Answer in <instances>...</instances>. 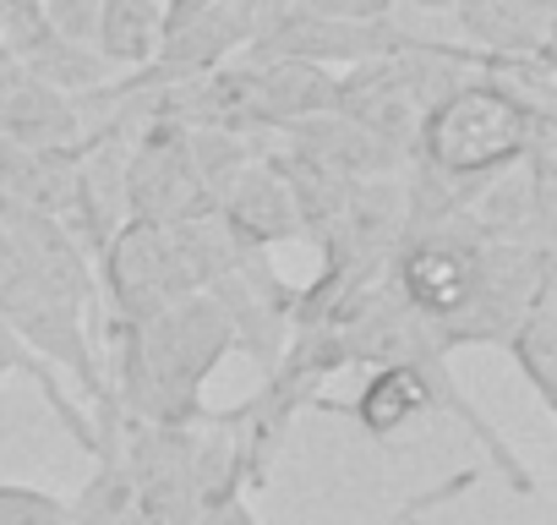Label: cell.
Returning a JSON list of instances; mask_svg holds the SVG:
<instances>
[{
  "instance_id": "4",
  "label": "cell",
  "mask_w": 557,
  "mask_h": 525,
  "mask_svg": "<svg viewBox=\"0 0 557 525\" xmlns=\"http://www.w3.org/2000/svg\"><path fill=\"white\" fill-rule=\"evenodd\" d=\"M94 280H99L104 329L148 323L153 313H164L181 296H191V280H186L181 257L170 246V230L164 224H143V219H121L110 230V241L94 257Z\"/></svg>"
},
{
  "instance_id": "1",
  "label": "cell",
  "mask_w": 557,
  "mask_h": 525,
  "mask_svg": "<svg viewBox=\"0 0 557 525\" xmlns=\"http://www.w3.org/2000/svg\"><path fill=\"white\" fill-rule=\"evenodd\" d=\"M110 373V405L121 422H153V427H197L202 422V389L235 351V334L224 313L191 291L175 307L153 313L132 329H104Z\"/></svg>"
},
{
  "instance_id": "9",
  "label": "cell",
  "mask_w": 557,
  "mask_h": 525,
  "mask_svg": "<svg viewBox=\"0 0 557 525\" xmlns=\"http://www.w3.org/2000/svg\"><path fill=\"white\" fill-rule=\"evenodd\" d=\"M0 230L12 235V246L23 252L28 269L88 323L99 318V280H94V252L72 235L66 219L55 213H39V208H23V203H7L0 197Z\"/></svg>"
},
{
  "instance_id": "13",
  "label": "cell",
  "mask_w": 557,
  "mask_h": 525,
  "mask_svg": "<svg viewBox=\"0 0 557 525\" xmlns=\"http://www.w3.org/2000/svg\"><path fill=\"white\" fill-rule=\"evenodd\" d=\"M350 416H356L372 438H394V432H405L410 422L432 416V389H426V378H421L416 367L383 362V367L367 373L361 394L350 400Z\"/></svg>"
},
{
  "instance_id": "15",
  "label": "cell",
  "mask_w": 557,
  "mask_h": 525,
  "mask_svg": "<svg viewBox=\"0 0 557 525\" xmlns=\"http://www.w3.org/2000/svg\"><path fill=\"white\" fill-rule=\"evenodd\" d=\"M503 351L513 356V367L530 383V394L557 416V285H546L524 307V318L513 323V334L503 340Z\"/></svg>"
},
{
  "instance_id": "20",
  "label": "cell",
  "mask_w": 557,
  "mask_h": 525,
  "mask_svg": "<svg viewBox=\"0 0 557 525\" xmlns=\"http://www.w3.org/2000/svg\"><path fill=\"white\" fill-rule=\"evenodd\" d=\"M410 7H421V12H454V0H410Z\"/></svg>"
},
{
  "instance_id": "3",
  "label": "cell",
  "mask_w": 557,
  "mask_h": 525,
  "mask_svg": "<svg viewBox=\"0 0 557 525\" xmlns=\"http://www.w3.org/2000/svg\"><path fill=\"white\" fill-rule=\"evenodd\" d=\"M0 318H7V329H12L45 367H66V373L83 383V394H88V405H94V422L115 416L110 389H104V362H99V351H94V340H88V323L28 269L7 230H0Z\"/></svg>"
},
{
  "instance_id": "10",
  "label": "cell",
  "mask_w": 557,
  "mask_h": 525,
  "mask_svg": "<svg viewBox=\"0 0 557 525\" xmlns=\"http://www.w3.org/2000/svg\"><path fill=\"white\" fill-rule=\"evenodd\" d=\"M208 208H213L246 246L273 252V246H285V241H301L296 197H290L285 175H278L262 154H251L246 164H235V170L213 186Z\"/></svg>"
},
{
  "instance_id": "17",
  "label": "cell",
  "mask_w": 557,
  "mask_h": 525,
  "mask_svg": "<svg viewBox=\"0 0 557 525\" xmlns=\"http://www.w3.org/2000/svg\"><path fill=\"white\" fill-rule=\"evenodd\" d=\"M45 7V23L61 45H83L94 50V34H99V0H39Z\"/></svg>"
},
{
  "instance_id": "18",
  "label": "cell",
  "mask_w": 557,
  "mask_h": 525,
  "mask_svg": "<svg viewBox=\"0 0 557 525\" xmlns=\"http://www.w3.org/2000/svg\"><path fill=\"white\" fill-rule=\"evenodd\" d=\"M12 373H28V378L39 383V394L55 389V373H50V367H45V362H39V356L7 329V318H0V378H12Z\"/></svg>"
},
{
  "instance_id": "6",
  "label": "cell",
  "mask_w": 557,
  "mask_h": 525,
  "mask_svg": "<svg viewBox=\"0 0 557 525\" xmlns=\"http://www.w3.org/2000/svg\"><path fill=\"white\" fill-rule=\"evenodd\" d=\"M121 192H126V219H143V224H175V219L197 213L208 197H202V175L191 164L186 126H175V121L143 126L126 143Z\"/></svg>"
},
{
  "instance_id": "14",
  "label": "cell",
  "mask_w": 557,
  "mask_h": 525,
  "mask_svg": "<svg viewBox=\"0 0 557 525\" xmlns=\"http://www.w3.org/2000/svg\"><path fill=\"white\" fill-rule=\"evenodd\" d=\"M159 34H164L159 0H99L94 50L104 56V66H110L115 77L148 72L153 56H159Z\"/></svg>"
},
{
  "instance_id": "7",
  "label": "cell",
  "mask_w": 557,
  "mask_h": 525,
  "mask_svg": "<svg viewBox=\"0 0 557 525\" xmlns=\"http://www.w3.org/2000/svg\"><path fill=\"white\" fill-rule=\"evenodd\" d=\"M296 291H301V285H290L285 274H278L262 246H251L235 269L219 274L202 296L224 313V323H230V334H235V351L257 356L262 373H268V367L278 362V351H285V340H290Z\"/></svg>"
},
{
  "instance_id": "5",
  "label": "cell",
  "mask_w": 557,
  "mask_h": 525,
  "mask_svg": "<svg viewBox=\"0 0 557 525\" xmlns=\"http://www.w3.org/2000/svg\"><path fill=\"white\" fill-rule=\"evenodd\" d=\"M557 285L552 280V246H513V241H486L475 246V285H470V302L437 323L432 334L448 345V351H465V345H497L513 334V323L524 318V307Z\"/></svg>"
},
{
  "instance_id": "19",
  "label": "cell",
  "mask_w": 557,
  "mask_h": 525,
  "mask_svg": "<svg viewBox=\"0 0 557 525\" xmlns=\"http://www.w3.org/2000/svg\"><path fill=\"white\" fill-rule=\"evenodd\" d=\"M399 0H307L296 12H323V17H339V23H388Z\"/></svg>"
},
{
  "instance_id": "12",
  "label": "cell",
  "mask_w": 557,
  "mask_h": 525,
  "mask_svg": "<svg viewBox=\"0 0 557 525\" xmlns=\"http://www.w3.org/2000/svg\"><path fill=\"white\" fill-rule=\"evenodd\" d=\"M454 17L470 50L486 56H546L552 50V0H454Z\"/></svg>"
},
{
  "instance_id": "16",
  "label": "cell",
  "mask_w": 557,
  "mask_h": 525,
  "mask_svg": "<svg viewBox=\"0 0 557 525\" xmlns=\"http://www.w3.org/2000/svg\"><path fill=\"white\" fill-rule=\"evenodd\" d=\"M0 525H72V503L34 481H0Z\"/></svg>"
},
{
  "instance_id": "8",
  "label": "cell",
  "mask_w": 557,
  "mask_h": 525,
  "mask_svg": "<svg viewBox=\"0 0 557 525\" xmlns=\"http://www.w3.org/2000/svg\"><path fill=\"white\" fill-rule=\"evenodd\" d=\"M470 285H475V246L459 241L454 230H421L388 262V291L432 329L470 302Z\"/></svg>"
},
{
  "instance_id": "11",
  "label": "cell",
  "mask_w": 557,
  "mask_h": 525,
  "mask_svg": "<svg viewBox=\"0 0 557 525\" xmlns=\"http://www.w3.org/2000/svg\"><path fill=\"white\" fill-rule=\"evenodd\" d=\"M0 143L34 148V154H77L83 148L77 99L12 72V83L0 88Z\"/></svg>"
},
{
  "instance_id": "2",
  "label": "cell",
  "mask_w": 557,
  "mask_h": 525,
  "mask_svg": "<svg viewBox=\"0 0 557 525\" xmlns=\"http://www.w3.org/2000/svg\"><path fill=\"white\" fill-rule=\"evenodd\" d=\"M552 121L557 115H530L508 94H497L492 83H481L470 72L465 83H454L448 94H437L426 105L421 132H416V164L443 175V181L475 186L497 170L524 164L535 132Z\"/></svg>"
}]
</instances>
